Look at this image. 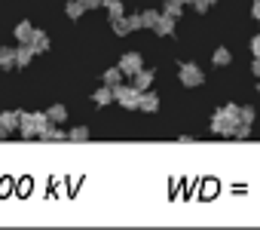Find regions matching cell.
<instances>
[{"instance_id": "cell-1", "label": "cell", "mask_w": 260, "mask_h": 230, "mask_svg": "<svg viewBox=\"0 0 260 230\" xmlns=\"http://www.w3.org/2000/svg\"><path fill=\"white\" fill-rule=\"evenodd\" d=\"M239 110H242V104H223V107H217L211 113V120H208V132L217 135V138H233L236 126L242 123Z\"/></svg>"}, {"instance_id": "cell-2", "label": "cell", "mask_w": 260, "mask_h": 230, "mask_svg": "<svg viewBox=\"0 0 260 230\" xmlns=\"http://www.w3.org/2000/svg\"><path fill=\"white\" fill-rule=\"evenodd\" d=\"M178 83L187 86V89H196V86L205 83V71H202L196 62H181V68H178Z\"/></svg>"}, {"instance_id": "cell-3", "label": "cell", "mask_w": 260, "mask_h": 230, "mask_svg": "<svg viewBox=\"0 0 260 230\" xmlns=\"http://www.w3.org/2000/svg\"><path fill=\"white\" fill-rule=\"evenodd\" d=\"M113 101L128 107V110H138V101H141V89H135L132 83H116L113 86Z\"/></svg>"}, {"instance_id": "cell-4", "label": "cell", "mask_w": 260, "mask_h": 230, "mask_svg": "<svg viewBox=\"0 0 260 230\" xmlns=\"http://www.w3.org/2000/svg\"><path fill=\"white\" fill-rule=\"evenodd\" d=\"M141 68H144V59H141V52H125V55L119 59V71H122L125 77H135Z\"/></svg>"}, {"instance_id": "cell-5", "label": "cell", "mask_w": 260, "mask_h": 230, "mask_svg": "<svg viewBox=\"0 0 260 230\" xmlns=\"http://www.w3.org/2000/svg\"><path fill=\"white\" fill-rule=\"evenodd\" d=\"M19 135L25 141L37 138V123H34V113H22V120H19Z\"/></svg>"}, {"instance_id": "cell-6", "label": "cell", "mask_w": 260, "mask_h": 230, "mask_svg": "<svg viewBox=\"0 0 260 230\" xmlns=\"http://www.w3.org/2000/svg\"><path fill=\"white\" fill-rule=\"evenodd\" d=\"M138 110H144V113H156V110H159V95L150 92V89H144V92H141V101H138Z\"/></svg>"}, {"instance_id": "cell-7", "label": "cell", "mask_w": 260, "mask_h": 230, "mask_svg": "<svg viewBox=\"0 0 260 230\" xmlns=\"http://www.w3.org/2000/svg\"><path fill=\"white\" fill-rule=\"evenodd\" d=\"M34 55H37V49H34L31 43H22V46L16 49V68H28V65L34 62Z\"/></svg>"}, {"instance_id": "cell-8", "label": "cell", "mask_w": 260, "mask_h": 230, "mask_svg": "<svg viewBox=\"0 0 260 230\" xmlns=\"http://www.w3.org/2000/svg\"><path fill=\"white\" fill-rule=\"evenodd\" d=\"M153 77H156V71H153V68H141V71H138V74L132 77V86L144 92V89H150V83H153Z\"/></svg>"}, {"instance_id": "cell-9", "label": "cell", "mask_w": 260, "mask_h": 230, "mask_svg": "<svg viewBox=\"0 0 260 230\" xmlns=\"http://www.w3.org/2000/svg\"><path fill=\"white\" fill-rule=\"evenodd\" d=\"M31 46H34L37 52H49V46H52V40H49V34H46V31H40V28H34V34H31Z\"/></svg>"}, {"instance_id": "cell-10", "label": "cell", "mask_w": 260, "mask_h": 230, "mask_svg": "<svg viewBox=\"0 0 260 230\" xmlns=\"http://www.w3.org/2000/svg\"><path fill=\"white\" fill-rule=\"evenodd\" d=\"M92 101L98 104V107H104V104H110L113 101V86H107V83H101L95 92H92Z\"/></svg>"}, {"instance_id": "cell-11", "label": "cell", "mask_w": 260, "mask_h": 230, "mask_svg": "<svg viewBox=\"0 0 260 230\" xmlns=\"http://www.w3.org/2000/svg\"><path fill=\"white\" fill-rule=\"evenodd\" d=\"M19 120H22L19 110H4V113H0V126L10 129V132H19Z\"/></svg>"}, {"instance_id": "cell-12", "label": "cell", "mask_w": 260, "mask_h": 230, "mask_svg": "<svg viewBox=\"0 0 260 230\" xmlns=\"http://www.w3.org/2000/svg\"><path fill=\"white\" fill-rule=\"evenodd\" d=\"M40 141H68V132H61L58 123H49V126L40 132Z\"/></svg>"}, {"instance_id": "cell-13", "label": "cell", "mask_w": 260, "mask_h": 230, "mask_svg": "<svg viewBox=\"0 0 260 230\" xmlns=\"http://www.w3.org/2000/svg\"><path fill=\"white\" fill-rule=\"evenodd\" d=\"M162 10V16H169V19H181V13H184V0H166V4L159 7Z\"/></svg>"}, {"instance_id": "cell-14", "label": "cell", "mask_w": 260, "mask_h": 230, "mask_svg": "<svg viewBox=\"0 0 260 230\" xmlns=\"http://www.w3.org/2000/svg\"><path fill=\"white\" fill-rule=\"evenodd\" d=\"M83 13H86V4H83V0H68V4H64V16H68L71 22L83 19Z\"/></svg>"}, {"instance_id": "cell-15", "label": "cell", "mask_w": 260, "mask_h": 230, "mask_svg": "<svg viewBox=\"0 0 260 230\" xmlns=\"http://www.w3.org/2000/svg\"><path fill=\"white\" fill-rule=\"evenodd\" d=\"M13 68H16V49L0 46V71H13Z\"/></svg>"}, {"instance_id": "cell-16", "label": "cell", "mask_w": 260, "mask_h": 230, "mask_svg": "<svg viewBox=\"0 0 260 230\" xmlns=\"http://www.w3.org/2000/svg\"><path fill=\"white\" fill-rule=\"evenodd\" d=\"M31 34H34V25L25 19V22H19L16 25V31H13V37L19 40V43H31Z\"/></svg>"}, {"instance_id": "cell-17", "label": "cell", "mask_w": 260, "mask_h": 230, "mask_svg": "<svg viewBox=\"0 0 260 230\" xmlns=\"http://www.w3.org/2000/svg\"><path fill=\"white\" fill-rule=\"evenodd\" d=\"M159 19H162V10H144V13H141V28H147V31H153Z\"/></svg>"}, {"instance_id": "cell-18", "label": "cell", "mask_w": 260, "mask_h": 230, "mask_svg": "<svg viewBox=\"0 0 260 230\" xmlns=\"http://www.w3.org/2000/svg\"><path fill=\"white\" fill-rule=\"evenodd\" d=\"M211 62H214L217 68H226V65H233V52H230L226 46H217V49L211 52Z\"/></svg>"}, {"instance_id": "cell-19", "label": "cell", "mask_w": 260, "mask_h": 230, "mask_svg": "<svg viewBox=\"0 0 260 230\" xmlns=\"http://www.w3.org/2000/svg\"><path fill=\"white\" fill-rule=\"evenodd\" d=\"M153 34H159V37H172V34H175V19H169V16H162V19L156 22V28H153Z\"/></svg>"}, {"instance_id": "cell-20", "label": "cell", "mask_w": 260, "mask_h": 230, "mask_svg": "<svg viewBox=\"0 0 260 230\" xmlns=\"http://www.w3.org/2000/svg\"><path fill=\"white\" fill-rule=\"evenodd\" d=\"M110 28H113L116 37H128V34H132V25H128L125 16H122V19H110Z\"/></svg>"}, {"instance_id": "cell-21", "label": "cell", "mask_w": 260, "mask_h": 230, "mask_svg": "<svg viewBox=\"0 0 260 230\" xmlns=\"http://www.w3.org/2000/svg\"><path fill=\"white\" fill-rule=\"evenodd\" d=\"M122 77H125V74H122V71H119V65H116V68H107V71L101 74V83L116 86V83H122Z\"/></svg>"}, {"instance_id": "cell-22", "label": "cell", "mask_w": 260, "mask_h": 230, "mask_svg": "<svg viewBox=\"0 0 260 230\" xmlns=\"http://www.w3.org/2000/svg\"><path fill=\"white\" fill-rule=\"evenodd\" d=\"M92 138V132L86 129V126H74L71 132H68V141H77V145H83V141H89Z\"/></svg>"}, {"instance_id": "cell-23", "label": "cell", "mask_w": 260, "mask_h": 230, "mask_svg": "<svg viewBox=\"0 0 260 230\" xmlns=\"http://www.w3.org/2000/svg\"><path fill=\"white\" fill-rule=\"evenodd\" d=\"M46 113H49L52 123H64V120H68V107H64V104H52Z\"/></svg>"}, {"instance_id": "cell-24", "label": "cell", "mask_w": 260, "mask_h": 230, "mask_svg": "<svg viewBox=\"0 0 260 230\" xmlns=\"http://www.w3.org/2000/svg\"><path fill=\"white\" fill-rule=\"evenodd\" d=\"M34 123H37V138H40V132H43L52 120H49V113H46V110H37V113H34Z\"/></svg>"}, {"instance_id": "cell-25", "label": "cell", "mask_w": 260, "mask_h": 230, "mask_svg": "<svg viewBox=\"0 0 260 230\" xmlns=\"http://www.w3.org/2000/svg\"><path fill=\"white\" fill-rule=\"evenodd\" d=\"M239 117H242V123H251V126H254V120H257V110H254L251 104H242V110H239Z\"/></svg>"}, {"instance_id": "cell-26", "label": "cell", "mask_w": 260, "mask_h": 230, "mask_svg": "<svg viewBox=\"0 0 260 230\" xmlns=\"http://www.w3.org/2000/svg\"><path fill=\"white\" fill-rule=\"evenodd\" d=\"M254 132H251V123H239L236 126V132H233V138H239V141H248Z\"/></svg>"}, {"instance_id": "cell-27", "label": "cell", "mask_w": 260, "mask_h": 230, "mask_svg": "<svg viewBox=\"0 0 260 230\" xmlns=\"http://www.w3.org/2000/svg\"><path fill=\"white\" fill-rule=\"evenodd\" d=\"M107 16H110V19H122V16H125V10H122V4H119V0H116L113 7H107Z\"/></svg>"}, {"instance_id": "cell-28", "label": "cell", "mask_w": 260, "mask_h": 230, "mask_svg": "<svg viewBox=\"0 0 260 230\" xmlns=\"http://www.w3.org/2000/svg\"><path fill=\"white\" fill-rule=\"evenodd\" d=\"M190 7H193V10H196V13H199V16H205V13H208V7H211V4H208V0H193V4H190Z\"/></svg>"}, {"instance_id": "cell-29", "label": "cell", "mask_w": 260, "mask_h": 230, "mask_svg": "<svg viewBox=\"0 0 260 230\" xmlns=\"http://www.w3.org/2000/svg\"><path fill=\"white\" fill-rule=\"evenodd\" d=\"M251 55H254V59H260V34H254V37H251Z\"/></svg>"}, {"instance_id": "cell-30", "label": "cell", "mask_w": 260, "mask_h": 230, "mask_svg": "<svg viewBox=\"0 0 260 230\" xmlns=\"http://www.w3.org/2000/svg\"><path fill=\"white\" fill-rule=\"evenodd\" d=\"M125 19H128V25H132V31L141 28V13H132V16H125Z\"/></svg>"}, {"instance_id": "cell-31", "label": "cell", "mask_w": 260, "mask_h": 230, "mask_svg": "<svg viewBox=\"0 0 260 230\" xmlns=\"http://www.w3.org/2000/svg\"><path fill=\"white\" fill-rule=\"evenodd\" d=\"M251 19L260 22V0H254V7H251Z\"/></svg>"}, {"instance_id": "cell-32", "label": "cell", "mask_w": 260, "mask_h": 230, "mask_svg": "<svg viewBox=\"0 0 260 230\" xmlns=\"http://www.w3.org/2000/svg\"><path fill=\"white\" fill-rule=\"evenodd\" d=\"M251 74L260 80V59H254V62H251Z\"/></svg>"}, {"instance_id": "cell-33", "label": "cell", "mask_w": 260, "mask_h": 230, "mask_svg": "<svg viewBox=\"0 0 260 230\" xmlns=\"http://www.w3.org/2000/svg\"><path fill=\"white\" fill-rule=\"evenodd\" d=\"M83 4H86V10H98V7H101V0H83Z\"/></svg>"}, {"instance_id": "cell-34", "label": "cell", "mask_w": 260, "mask_h": 230, "mask_svg": "<svg viewBox=\"0 0 260 230\" xmlns=\"http://www.w3.org/2000/svg\"><path fill=\"white\" fill-rule=\"evenodd\" d=\"M10 138V129H4V126H0V141H7Z\"/></svg>"}, {"instance_id": "cell-35", "label": "cell", "mask_w": 260, "mask_h": 230, "mask_svg": "<svg viewBox=\"0 0 260 230\" xmlns=\"http://www.w3.org/2000/svg\"><path fill=\"white\" fill-rule=\"evenodd\" d=\"M113 4H116V0H101V7H104V10H107V7H113Z\"/></svg>"}, {"instance_id": "cell-36", "label": "cell", "mask_w": 260, "mask_h": 230, "mask_svg": "<svg viewBox=\"0 0 260 230\" xmlns=\"http://www.w3.org/2000/svg\"><path fill=\"white\" fill-rule=\"evenodd\" d=\"M190 4H193V0H184V7H190Z\"/></svg>"}, {"instance_id": "cell-37", "label": "cell", "mask_w": 260, "mask_h": 230, "mask_svg": "<svg viewBox=\"0 0 260 230\" xmlns=\"http://www.w3.org/2000/svg\"><path fill=\"white\" fill-rule=\"evenodd\" d=\"M208 4H217V0H208Z\"/></svg>"}, {"instance_id": "cell-38", "label": "cell", "mask_w": 260, "mask_h": 230, "mask_svg": "<svg viewBox=\"0 0 260 230\" xmlns=\"http://www.w3.org/2000/svg\"><path fill=\"white\" fill-rule=\"evenodd\" d=\"M257 92H260V83H257Z\"/></svg>"}]
</instances>
